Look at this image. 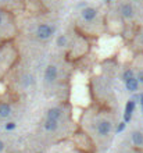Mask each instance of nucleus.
Listing matches in <instances>:
<instances>
[{
	"label": "nucleus",
	"instance_id": "f257e3e1",
	"mask_svg": "<svg viewBox=\"0 0 143 153\" xmlns=\"http://www.w3.org/2000/svg\"><path fill=\"white\" fill-rule=\"evenodd\" d=\"M53 33H54V26H51L50 24H40L36 29V36L42 40L50 39Z\"/></svg>",
	"mask_w": 143,
	"mask_h": 153
},
{
	"label": "nucleus",
	"instance_id": "f03ea898",
	"mask_svg": "<svg viewBox=\"0 0 143 153\" xmlns=\"http://www.w3.org/2000/svg\"><path fill=\"white\" fill-rule=\"evenodd\" d=\"M57 75H58V71H57V67L56 65H53V64H50L46 67V70H44V79L47 81V82H54L57 79Z\"/></svg>",
	"mask_w": 143,
	"mask_h": 153
},
{
	"label": "nucleus",
	"instance_id": "7ed1b4c3",
	"mask_svg": "<svg viewBox=\"0 0 143 153\" xmlns=\"http://www.w3.org/2000/svg\"><path fill=\"white\" fill-rule=\"evenodd\" d=\"M110 131H111V122L107 121V120H101L99 121L97 124V134L100 136H106V135L110 134Z\"/></svg>",
	"mask_w": 143,
	"mask_h": 153
},
{
	"label": "nucleus",
	"instance_id": "20e7f679",
	"mask_svg": "<svg viewBox=\"0 0 143 153\" xmlns=\"http://www.w3.org/2000/svg\"><path fill=\"white\" fill-rule=\"evenodd\" d=\"M82 18L87 21V22H90V21H93L96 18V15H97V10L93 8V7H86V8H83L82 10Z\"/></svg>",
	"mask_w": 143,
	"mask_h": 153
},
{
	"label": "nucleus",
	"instance_id": "39448f33",
	"mask_svg": "<svg viewBox=\"0 0 143 153\" xmlns=\"http://www.w3.org/2000/svg\"><path fill=\"white\" fill-rule=\"evenodd\" d=\"M125 86H126V89L129 90V92H136L137 88H139V81H137L135 76H132L128 81H125Z\"/></svg>",
	"mask_w": 143,
	"mask_h": 153
},
{
	"label": "nucleus",
	"instance_id": "423d86ee",
	"mask_svg": "<svg viewBox=\"0 0 143 153\" xmlns=\"http://www.w3.org/2000/svg\"><path fill=\"white\" fill-rule=\"evenodd\" d=\"M119 11H121V14H122V17H125V18H131V17H133V7H132L131 4H128V3L122 4Z\"/></svg>",
	"mask_w": 143,
	"mask_h": 153
},
{
	"label": "nucleus",
	"instance_id": "0eeeda50",
	"mask_svg": "<svg viewBox=\"0 0 143 153\" xmlns=\"http://www.w3.org/2000/svg\"><path fill=\"white\" fill-rule=\"evenodd\" d=\"M60 117H61V110L58 107H53L47 111V120H57L58 121Z\"/></svg>",
	"mask_w": 143,
	"mask_h": 153
},
{
	"label": "nucleus",
	"instance_id": "6e6552de",
	"mask_svg": "<svg viewBox=\"0 0 143 153\" xmlns=\"http://www.w3.org/2000/svg\"><path fill=\"white\" fill-rule=\"evenodd\" d=\"M132 142L136 145V146H142L143 145V134L139 131L132 132Z\"/></svg>",
	"mask_w": 143,
	"mask_h": 153
},
{
	"label": "nucleus",
	"instance_id": "1a4fd4ad",
	"mask_svg": "<svg viewBox=\"0 0 143 153\" xmlns=\"http://www.w3.org/2000/svg\"><path fill=\"white\" fill-rule=\"evenodd\" d=\"M58 128V121L57 120H46L44 121V129L46 131H56Z\"/></svg>",
	"mask_w": 143,
	"mask_h": 153
},
{
	"label": "nucleus",
	"instance_id": "9d476101",
	"mask_svg": "<svg viewBox=\"0 0 143 153\" xmlns=\"http://www.w3.org/2000/svg\"><path fill=\"white\" fill-rule=\"evenodd\" d=\"M11 113V107L7 103H1L0 104V117H8Z\"/></svg>",
	"mask_w": 143,
	"mask_h": 153
},
{
	"label": "nucleus",
	"instance_id": "9b49d317",
	"mask_svg": "<svg viewBox=\"0 0 143 153\" xmlns=\"http://www.w3.org/2000/svg\"><path fill=\"white\" fill-rule=\"evenodd\" d=\"M135 107H136V104H135V100H128V102H126V106H125V113H128V114H132V113L135 111Z\"/></svg>",
	"mask_w": 143,
	"mask_h": 153
},
{
	"label": "nucleus",
	"instance_id": "f8f14e48",
	"mask_svg": "<svg viewBox=\"0 0 143 153\" xmlns=\"http://www.w3.org/2000/svg\"><path fill=\"white\" fill-rule=\"evenodd\" d=\"M65 43H67V38H65L64 35H61V36L57 38V46L62 47V46H65Z\"/></svg>",
	"mask_w": 143,
	"mask_h": 153
},
{
	"label": "nucleus",
	"instance_id": "ddd939ff",
	"mask_svg": "<svg viewBox=\"0 0 143 153\" xmlns=\"http://www.w3.org/2000/svg\"><path fill=\"white\" fill-rule=\"evenodd\" d=\"M132 76H133V71H132V70H126L124 74H122V79H124V81H128V79L132 78Z\"/></svg>",
	"mask_w": 143,
	"mask_h": 153
},
{
	"label": "nucleus",
	"instance_id": "4468645a",
	"mask_svg": "<svg viewBox=\"0 0 143 153\" xmlns=\"http://www.w3.org/2000/svg\"><path fill=\"white\" fill-rule=\"evenodd\" d=\"M125 127H126V122H125V121L119 122L118 127H117V132H118V134H119V132H122V131L125 129Z\"/></svg>",
	"mask_w": 143,
	"mask_h": 153
},
{
	"label": "nucleus",
	"instance_id": "2eb2a0df",
	"mask_svg": "<svg viewBox=\"0 0 143 153\" xmlns=\"http://www.w3.org/2000/svg\"><path fill=\"white\" fill-rule=\"evenodd\" d=\"M15 128V122H7L6 124V129L7 131H11V129H14Z\"/></svg>",
	"mask_w": 143,
	"mask_h": 153
},
{
	"label": "nucleus",
	"instance_id": "dca6fc26",
	"mask_svg": "<svg viewBox=\"0 0 143 153\" xmlns=\"http://www.w3.org/2000/svg\"><path fill=\"white\" fill-rule=\"evenodd\" d=\"M132 118V114H128V113H124V121L125 122H129Z\"/></svg>",
	"mask_w": 143,
	"mask_h": 153
},
{
	"label": "nucleus",
	"instance_id": "f3484780",
	"mask_svg": "<svg viewBox=\"0 0 143 153\" xmlns=\"http://www.w3.org/2000/svg\"><path fill=\"white\" fill-rule=\"evenodd\" d=\"M3 149H4V143H3V142L0 140V153L3 152Z\"/></svg>",
	"mask_w": 143,
	"mask_h": 153
},
{
	"label": "nucleus",
	"instance_id": "a211bd4d",
	"mask_svg": "<svg viewBox=\"0 0 143 153\" xmlns=\"http://www.w3.org/2000/svg\"><path fill=\"white\" fill-rule=\"evenodd\" d=\"M139 99H140V104L143 106V93H140V97H139Z\"/></svg>",
	"mask_w": 143,
	"mask_h": 153
},
{
	"label": "nucleus",
	"instance_id": "6ab92c4d",
	"mask_svg": "<svg viewBox=\"0 0 143 153\" xmlns=\"http://www.w3.org/2000/svg\"><path fill=\"white\" fill-rule=\"evenodd\" d=\"M140 39H142V42H143V32H142V35H140Z\"/></svg>",
	"mask_w": 143,
	"mask_h": 153
},
{
	"label": "nucleus",
	"instance_id": "aec40b11",
	"mask_svg": "<svg viewBox=\"0 0 143 153\" xmlns=\"http://www.w3.org/2000/svg\"><path fill=\"white\" fill-rule=\"evenodd\" d=\"M104 1H107V3H110V1H112V0H104Z\"/></svg>",
	"mask_w": 143,
	"mask_h": 153
},
{
	"label": "nucleus",
	"instance_id": "412c9836",
	"mask_svg": "<svg viewBox=\"0 0 143 153\" xmlns=\"http://www.w3.org/2000/svg\"><path fill=\"white\" fill-rule=\"evenodd\" d=\"M140 81H142V82H143V75H142V76H140Z\"/></svg>",
	"mask_w": 143,
	"mask_h": 153
},
{
	"label": "nucleus",
	"instance_id": "4be33fe9",
	"mask_svg": "<svg viewBox=\"0 0 143 153\" xmlns=\"http://www.w3.org/2000/svg\"><path fill=\"white\" fill-rule=\"evenodd\" d=\"M0 24H1V14H0Z\"/></svg>",
	"mask_w": 143,
	"mask_h": 153
},
{
	"label": "nucleus",
	"instance_id": "5701e85b",
	"mask_svg": "<svg viewBox=\"0 0 143 153\" xmlns=\"http://www.w3.org/2000/svg\"><path fill=\"white\" fill-rule=\"evenodd\" d=\"M142 111H143V106H142Z\"/></svg>",
	"mask_w": 143,
	"mask_h": 153
},
{
	"label": "nucleus",
	"instance_id": "b1692460",
	"mask_svg": "<svg viewBox=\"0 0 143 153\" xmlns=\"http://www.w3.org/2000/svg\"><path fill=\"white\" fill-rule=\"evenodd\" d=\"M39 153H40V152H39Z\"/></svg>",
	"mask_w": 143,
	"mask_h": 153
}]
</instances>
